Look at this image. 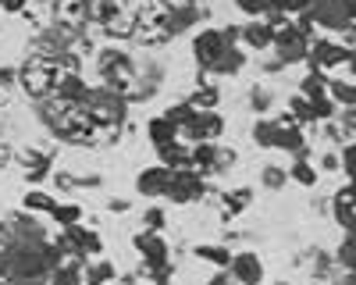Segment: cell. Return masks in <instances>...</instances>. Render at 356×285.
Segmentation results:
<instances>
[{
    "label": "cell",
    "instance_id": "27",
    "mask_svg": "<svg viewBox=\"0 0 356 285\" xmlns=\"http://www.w3.org/2000/svg\"><path fill=\"white\" fill-rule=\"evenodd\" d=\"M257 139L264 142V147H271V142H275V122H260L257 125Z\"/></svg>",
    "mask_w": 356,
    "mask_h": 285
},
{
    "label": "cell",
    "instance_id": "12",
    "mask_svg": "<svg viewBox=\"0 0 356 285\" xmlns=\"http://www.w3.org/2000/svg\"><path fill=\"white\" fill-rule=\"evenodd\" d=\"M271 147H282V150H300L303 147V132L292 129V125H275V142Z\"/></svg>",
    "mask_w": 356,
    "mask_h": 285
},
{
    "label": "cell",
    "instance_id": "21",
    "mask_svg": "<svg viewBox=\"0 0 356 285\" xmlns=\"http://www.w3.org/2000/svg\"><path fill=\"white\" fill-rule=\"evenodd\" d=\"M168 118H171L178 129H182V125H189V122L196 118V111H193L189 104H186V107H171V111H168Z\"/></svg>",
    "mask_w": 356,
    "mask_h": 285
},
{
    "label": "cell",
    "instance_id": "22",
    "mask_svg": "<svg viewBox=\"0 0 356 285\" xmlns=\"http://www.w3.org/2000/svg\"><path fill=\"white\" fill-rule=\"evenodd\" d=\"M193 161H196L200 168H211V164H214V142H200L196 154H193Z\"/></svg>",
    "mask_w": 356,
    "mask_h": 285
},
{
    "label": "cell",
    "instance_id": "26",
    "mask_svg": "<svg viewBox=\"0 0 356 285\" xmlns=\"http://www.w3.org/2000/svg\"><path fill=\"white\" fill-rule=\"evenodd\" d=\"M303 93L314 100V97H324V82H321V75H310L307 82H303Z\"/></svg>",
    "mask_w": 356,
    "mask_h": 285
},
{
    "label": "cell",
    "instance_id": "29",
    "mask_svg": "<svg viewBox=\"0 0 356 285\" xmlns=\"http://www.w3.org/2000/svg\"><path fill=\"white\" fill-rule=\"evenodd\" d=\"M54 285H79V275L75 271H57L54 275Z\"/></svg>",
    "mask_w": 356,
    "mask_h": 285
},
{
    "label": "cell",
    "instance_id": "6",
    "mask_svg": "<svg viewBox=\"0 0 356 285\" xmlns=\"http://www.w3.org/2000/svg\"><path fill=\"white\" fill-rule=\"evenodd\" d=\"M310 57H314V65H317V68H335V65H342L346 57H349V50L339 47V43H317Z\"/></svg>",
    "mask_w": 356,
    "mask_h": 285
},
{
    "label": "cell",
    "instance_id": "14",
    "mask_svg": "<svg viewBox=\"0 0 356 285\" xmlns=\"http://www.w3.org/2000/svg\"><path fill=\"white\" fill-rule=\"evenodd\" d=\"M196 256L207 264H218V268H228V261H232V253L225 246H196Z\"/></svg>",
    "mask_w": 356,
    "mask_h": 285
},
{
    "label": "cell",
    "instance_id": "1",
    "mask_svg": "<svg viewBox=\"0 0 356 285\" xmlns=\"http://www.w3.org/2000/svg\"><path fill=\"white\" fill-rule=\"evenodd\" d=\"M232 40H235V33H218V28H207V33H200L196 43H193L196 61H200L203 68H214L221 57L228 54V43H232Z\"/></svg>",
    "mask_w": 356,
    "mask_h": 285
},
{
    "label": "cell",
    "instance_id": "24",
    "mask_svg": "<svg viewBox=\"0 0 356 285\" xmlns=\"http://www.w3.org/2000/svg\"><path fill=\"white\" fill-rule=\"evenodd\" d=\"M235 8L246 11V15H264L267 11V0H235Z\"/></svg>",
    "mask_w": 356,
    "mask_h": 285
},
{
    "label": "cell",
    "instance_id": "31",
    "mask_svg": "<svg viewBox=\"0 0 356 285\" xmlns=\"http://www.w3.org/2000/svg\"><path fill=\"white\" fill-rule=\"evenodd\" d=\"M250 196H253L250 189H243V193H232V207H246V204H250Z\"/></svg>",
    "mask_w": 356,
    "mask_h": 285
},
{
    "label": "cell",
    "instance_id": "3",
    "mask_svg": "<svg viewBox=\"0 0 356 285\" xmlns=\"http://www.w3.org/2000/svg\"><path fill=\"white\" fill-rule=\"evenodd\" d=\"M22 82L29 86V93H36V97L40 93H50L54 86H57V68L54 65H43V61L40 65H29L25 75H22Z\"/></svg>",
    "mask_w": 356,
    "mask_h": 285
},
{
    "label": "cell",
    "instance_id": "17",
    "mask_svg": "<svg viewBox=\"0 0 356 285\" xmlns=\"http://www.w3.org/2000/svg\"><path fill=\"white\" fill-rule=\"evenodd\" d=\"M25 207H29V211H50V207H54V200H50L47 193H40V189H33V193H29V196H25Z\"/></svg>",
    "mask_w": 356,
    "mask_h": 285
},
{
    "label": "cell",
    "instance_id": "10",
    "mask_svg": "<svg viewBox=\"0 0 356 285\" xmlns=\"http://www.w3.org/2000/svg\"><path fill=\"white\" fill-rule=\"evenodd\" d=\"M57 93H61V100H68V104H79V100L89 97L86 82L79 75H61V79H57Z\"/></svg>",
    "mask_w": 356,
    "mask_h": 285
},
{
    "label": "cell",
    "instance_id": "34",
    "mask_svg": "<svg viewBox=\"0 0 356 285\" xmlns=\"http://www.w3.org/2000/svg\"><path fill=\"white\" fill-rule=\"evenodd\" d=\"M342 168H346V175H353V147L342 154Z\"/></svg>",
    "mask_w": 356,
    "mask_h": 285
},
{
    "label": "cell",
    "instance_id": "33",
    "mask_svg": "<svg viewBox=\"0 0 356 285\" xmlns=\"http://www.w3.org/2000/svg\"><path fill=\"white\" fill-rule=\"evenodd\" d=\"M146 225H157V228H161V225H164V214H161V211H150V214H146Z\"/></svg>",
    "mask_w": 356,
    "mask_h": 285
},
{
    "label": "cell",
    "instance_id": "2",
    "mask_svg": "<svg viewBox=\"0 0 356 285\" xmlns=\"http://www.w3.org/2000/svg\"><path fill=\"white\" fill-rule=\"evenodd\" d=\"M168 196H175L178 204H186V200H196L200 196V179L196 171H186V168H171L168 171Z\"/></svg>",
    "mask_w": 356,
    "mask_h": 285
},
{
    "label": "cell",
    "instance_id": "18",
    "mask_svg": "<svg viewBox=\"0 0 356 285\" xmlns=\"http://www.w3.org/2000/svg\"><path fill=\"white\" fill-rule=\"evenodd\" d=\"M292 179L300 182V186H314V182H317V171H314L307 161H300V164L292 168Z\"/></svg>",
    "mask_w": 356,
    "mask_h": 285
},
{
    "label": "cell",
    "instance_id": "19",
    "mask_svg": "<svg viewBox=\"0 0 356 285\" xmlns=\"http://www.w3.org/2000/svg\"><path fill=\"white\" fill-rule=\"evenodd\" d=\"M50 211H54V218H57V221H61L65 228H68V225H75V221L82 218V211H79L75 204H72V207H57V204H54Z\"/></svg>",
    "mask_w": 356,
    "mask_h": 285
},
{
    "label": "cell",
    "instance_id": "28",
    "mask_svg": "<svg viewBox=\"0 0 356 285\" xmlns=\"http://www.w3.org/2000/svg\"><path fill=\"white\" fill-rule=\"evenodd\" d=\"M292 114H296L300 122H310V118H314V114H310V100H300V97H296V100H292Z\"/></svg>",
    "mask_w": 356,
    "mask_h": 285
},
{
    "label": "cell",
    "instance_id": "15",
    "mask_svg": "<svg viewBox=\"0 0 356 285\" xmlns=\"http://www.w3.org/2000/svg\"><path fill=\"white\" fill-rule=\"evenodd\" d=\"M243 36L250 47L264 50V47H271V25H250V28H243Z\"/></svg>",
    "mask_w": 356,
    "mask_h": 285
},
{
    "label": "cell",
    "instance_id": "7",
    "mask_svg": "<svg viewBox=\"0 0 356 285\" xmlns=\"http://www.w3.org/2000/svg\"><path fill=\"white\" fill-rule=\"evenodd\" d=\"M89 15V0H57V22L61 25H82Z\"/></svg>",
    "mask_w": 356,
    "mask_h": 285
},
{
    "label": "cell",
    "instance_id": "30",
    "mask_svg": "<svg viewBox=\"0 0 356 285\" xmlns=\"http://www.w3.org/2000/svg\"><path fill=\"white\" fill-rule=\"evenodd\" d=\"M264 182L278 189V186H282V171H278V168H267V171H264Z\"/></svg>",
    "mask_w": 356,
    "mask_h": 285
},
{
    "label": "cell",
    "instance_id": "16",
    "mask_svg": "<svg viewBox=\"0 0 356 285\" xmlns=\"http://www.w3.org/2000/svg\"><path fill=\"white\" fill-rule=\"evenodd\" d=\"M317 0H267V11H285V15H296V11H310Z\"/></svg>",
    "mask_w": 356,
    "mask_h": 285
},
{
    "label": "cell",
    "instance_id": "5",
    "mask_svg": "<svg viewBox=\"0 0 356 285\" xmlns=\"http://www.w3.org/2000/svg\"><path fill=\"white\" fill-rule=\"evenodd\" d=\"M168 171H171V168H146L143 175H139V182H136L139 193H143V196H161V193L168 189Z\"/></svg>",
    "mask_w": 356,
    "mask_h": 285
},
{
    "label": "cell",
    "instance_id": "11",
    "mask_svg": "<svg viewBox=\"0 0 356 285\" xmlns=\"http://www.w3.org/2000/svg\"><path fill=\"white\" fill-rule=\"evenodd\" d=\"M68 243H75V246H79V250H86V253H100V250H104L100 236L86 232V228H79V221H75V225H68Z\"/></svg>",
    "mask_w": 356,
    "mask_h": 285
},
{
    "label": "cell",
    "instance_id": "32",
    "mask_svg": "<svg viewBox=\"0 0 356 285\" xmlns=\"http://www.w3.org/2000/svg\"><path fill=\"white\" fill-rule=\"evenodd\" d=\"M339 8L346 11V18H353L356 15V0H339Z\"/></svg>",
    "mask_w": 356,
    "mask_h": 285
},
{
    "label": "cell",
    "instance_id": "23",
    "mask_svg": "<svg viewBox=\"0 0 356 285\" xmlns=\"http://www.w3.org/2000/svg\"><path fill=\"white\" fill-rule=\"evenodd\" d=\"M111 275H114V268H111V264L104 261V264H97L93 271H89V285H104V282H107Z\"/></svg>",
    "mask_w": 356,
    "mask_h": 285
},
{
    "label": "cell",
    "instance_id": "25",
    "mask_svg": "<svg viewBox=\"0 0 356 285\" xmlns=\"http://www.w3.org/2000/svg\"><path fill=\"white\" fill-rule=\"evenodd\" d=\"M332 93H335V100H342V104H353V100H356V93H353L349 82H332Z\"/></svg>",
    "mask_w": 356,
    "mask_h": 285
},
{
    "label": "cell",
    "instance_id": "20",
    "mask_svg": "<svg viewBox=\"0 0 356 285\" xmlns=\"http://www.w3.org/2000/svg\"><path fill=\"white\" fill-rule=\"evenodd\" d=\"M332 100H328V93H324V97H314L310 100V114H314V118H332Z\"/></svg>",
    "mask_w": 356,
    "mask_h": 285
},
{
    "label": "cell",
    "instance_id": "4",
    "mask_svg": "<svg viewBox=\"0 0 356 285\" xmlns=\"http://www.w3.org/2000/svg\"><path fill=\"white\" fill-rule=\"evenodd\" d=\"M232 271H235V278H239L243 285H260V278H264V268H260V261L253 253H239V256H232Z\"/></svg>",
    "mask_w": 356,
    "mask_h": 285
},
{
    "label": "cell",
    "instance_id": "9",
    "mask_svg": "<svg viewBox=\"0 0 356 285\" xmlns=\"http://www.w3.org/2000/svg\"><path fill=\"white\" fill-rule=\"evenodd\" d=\"M150 139H154V147L161 150V147H168V142L178 139V125L168 118V114H157V118L150 122Z\"/></svg>",
    "mask_w": 356,
    "mask_h": 285
},
{
    "label": "cell",
    "instance_id": "35",
    "mask_svg": "<svg viewBox=\"0 0 356 285\" xmlns=\"http://www.w3.org/2000/svg\"><path fill=\"white\" fill-rule=\"evenodd\" d=\"M4 8H8V11H22L25 0H4Z\"/></svg>",
    "mask_w": 356,
    "mask_h": 285
},
{
    "label": "cell",
    "instance_id": "8",
    "mask_svg": "<svg viewBox=\"0 0 356 285\" xmlns=\"http://www.w3.org/2000/svg\"><path fill=\"white\" fill-rule=\"evenodd\" d=\"M136 246L146 253V261H150L154 268H164V261H168V246H164V239H161V236L146 232V236H139V239H136Z\"/></svg>",
    "mask_w": 356,
    "mask_h": 285
},
{
    "label": "cell",
    "instance_id": "13",
    "mask_svg": "<svg viewBox=\"0 0 356 285\" xmlns=\"http://www.w3.org/2000/svg\"><path fill=\"white\" fill-rule=\"evenodd\" d=\"M335 218H339L342 228H353V189L349 186L335 196Z\"/></svg>",
    "mask_w": 356,
    "mask_h": 285
}]
</instances>
